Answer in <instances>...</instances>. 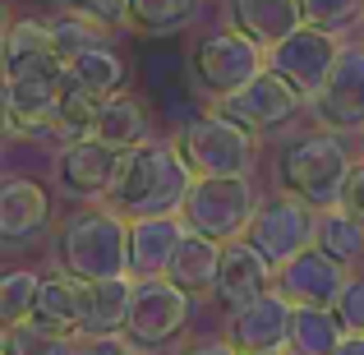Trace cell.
<instances>
[{
  "label": "cell",
  "instance_id": "ffe728a7",
  "mask_svg": "<svg viewBox=\"0 0 364 355\" xmlns=\"http://www.w3.org/2000/svg\"><path fill=\"white\" fill-rule=\"evenodd\" d=\"M222 249H226V240H213V235L189 226L180 249H176V258H171V267H166V277L176 286H185L189 295H203V291L213 295L217 272H222Z\"/></svg>",
  "mask_w": 364,
  "mask_h": 355
},
{
  "label": "cell",
  "instance_id": "4fadbf2b",
  "mask_svg": "<svg viewBox=\"0 0 364 355\" xmlns=\"http://www.w3.org/2000/svg\"><path fill=\"white\" fill-rule=\"evenodd\" d=\"M272 286H277V263H272V258H267L258 245H249L245 235L240 240H226L213 300L231 314V309H245L249 300H258L263 291H272Z\"/></svg>",
  "mask_w": 364,
  "mask_h": 355
},
{
  "label": "cell",
  "instance_id": "f546056e",
  "mask_svg": "<svg viewBox=\"0 0 364 355\" xmlns=\"http://www.w3.org/2000/svg\"><path fill=\"white\" fill-rule=\"evenodd\" d=\"M304 5V23L323 28V33L350 37L364 28V0H300Z\"/></svg>",
  "mask_w": 364,
  "mask_h": 355
},
{
  "label": "cell",
  "instance_id": "6da1fadb",
  "mask_svg": "<svg viewBox=\"0 0 364 355\" xmlns=\"http://www.w3.org/2000/svg\"><path fill=\"white\" fill-rule=\"evenodd\" d=\"M194 185V166L185 161L176 134L171 139H143L134 148H120L116 180L107 189V203L124 217H152V213H180Z\"/></svg>",
  "mask_w": 364,
  "mask_h": 355
},
{
  "label": "cell",
  "instance_id": "cb8c5ba5",
  "mask_svg": "<svg viewBox=\"0 0 364 355\" xmlns=\"http://www.w3.org/2000/svg\"><path fill=\"white\" fill-rule=\"evenodd\" d=\"M97 139H107L111 148H134V143L152 139V116L143 107L139 92H116V97L102 102V116H97Z\"/></svg>",
  "mask_w": 364,
  "mask_h": 355
},
{
  "label": "cell",
  "instance_id": "f35d334b",
  "mask_svg": "<svg viewBox=\"0 0 364 355\" xmlns=\"http://www.w3.org/2000/svg\"><path fill=\"white\" fill-rule=\"evenodd\" d=\"M240 355H291V346H277V351H240Z\"/></svg>",
  "mask_w": 364,
  "mask_h": 355
},
{
  "label": "cell",
  "instance_id": "e0dca14e",
  "mask_svg": "<svg viewBox=\"0 0 364 355\" xmlns=\"http://www.w3.org/2000/svg\"><path fill=\"white\" fill-rule=\"evenodd\" d=\"M185 217L180 213H152V217H129V272L139 277H166L180 240H185Z\"/></svg>",
  "mask_w": 364,
  "mask_h": 355
},
{
  "label": "cell",
  "instance_id": "60d3db41",
  "mask_svg": "<svg viewBox=\"0 0 364 355\" xmlns=\"http://www.w3.org/2000/svg\"><path fill=\"white\" fill-rule=\"evenodd\" d=\"M360 157H364V134H360Z\"/></svg>",
  "mask_w": 364,
  "mask_h": 355
},
{
  "label": "cell",
  "instance_id": "5bb4252c",
  "mask_svg": "<svg viewBox=\"0 0 364 355\" xmlns=\"http://www.w3.org/2000/svg\"><path fill=\"white\" fill-rule=\"evenodd\" d=\"M116 161H120V148H111L97 134L70 139L55 152V180H60L74 198H107L111 180H116Z\"/></svg>",
  "mask_w": 364,
  "mask_h": 355
},
{
  "label": "cell",
  "instance_id": "ac0fdd59",
  "mask_svg": "<svg viewBox=\"0 0 364 355\" xmlns=\"http://www.w3.org/2000/svg\"><path fill=\"white\" fill-rule=\"evenodd\" d=\"M134 291H139V277L120 272V277H102V282H83V337H120L124 323L134 309Z\"/></svg>",
  "mask_w": 364,
  "mask_h": 355
},
{
  "label": "cell",
  "instance_id": "d6986e66",
  "mask_svg": "<svg viewBox=\"0 0 364 355\" xmlns=\"http://www.w3.org/2000/svg\"><path fill=\"white\" fill-rule=\"evenodd\" d=\"M65 88H88L97 97H116L129 88V60L111 42H92L65 60Z\"/></svg>",
  "mask_w": 364,
  "mask_h": 355
},
{
  "label": "cell",
  "instance_id": "ba28073f",
  "mask_svg": "<svg viewBox=\"0 0 364 355\" xmlns=\"http://www.w3.org/2000/svg\"><path fill=\"white\" fill-rule=\"evenodd\" d=\"M189 314H194V295L185 286H176L171 277H143L139 291H134L124 337L139 351H161L189 328Z\"/></svg>",
  "mask_w": 364,
  "mask_h": 355
},
{
  "label": "cell",
  "instance_id": "74e56055",
  "mask_svg": "<svg viewBox=\"0 0 364 355\" xmlns=\"http://www.w3.org/2000/svg\"><path fill=\"white\" fill-rule=\"evenodd\" d=\"M337 355H364V332H346V341L337 346Z\"/></svg>",
  "mask_w": 364,
  "mask_h": 355
},
{
  "label": "cell",
  "instance_id": "3957f363",
  "mask_svg": "<svg viewBox=\"0 0 364 355\" xmlns=\"http://www.w3.org/2000/svg\"><path fill=\"white\" fill-rule=\"evenodd\" d=\"M55 263L79 282L129 272V217L111 203H83L55 231Z\"/></svg>",
  "mask_w": 364,
  "mask_h": 355
},
{
  "label": "cell",
  "instance_id": "d590c367",
  "mask_svg": "<svg viewBox=\"0 0 364 355\" xmlns=\"http://www.w3.org/2000/svg\"><path fill=\"white\" fill-rule=\"evenodd\" d=\"M341 203L350 208V213L364 222V157L355 161V171H350V180H346V194H341Z\"/></svg>",
  "mask_w": 364,
  "mask_h": 355
},
{
  "label": "cell",
  "instance_id": "4dcf8cb0",
  "mask_svg": "<svg viewBox=\"0 0 364 355\" xmlns=\"http://www.w3.org/2000/svg\"><path fill=\"white\" fill-rule=\"evenodd\" d=\"M42 286V277L33 267H9L0 277V323H18L33 314V295Z\"/></svg>",
  "mask_w": 364,
  "mask_h": 355
},
{
  "label": "cell",
  "instance_id": "7a4b0ae2",
  "mask_svg": "<svg viewBox=\"0 0 364 355\" xmlns=\"http://www.w3.org/2000/svg\"><path fill=\"white\" fill-rule=\"evenodd\" d=\"M355 148H350V134L341 129H318L309 134H295L291 143L282 148L277 157V189H291L300 194L309 208H337L341 194H346V180L355 171Z\"/></svg>",
  "mask_w": 364,
  "mask_h": 355
},
{
  "label": "cell",
  "instance_id": "d4e9b609",
  "mask_svg": "<svg viewBox=\"0 0 364 355\" xmlns=\"http://www.w3.org/2000/svg\"><path fill=\"white\" fill-rule=\"evenodd\" d=\"M314 245L328 249V254L341 258V263L360 267V263H364V222L350 213L346 203L323 208V213H318V235H314Z\"/></svg>",
  "mask_w": 364,
  "mask_h": 355
},
{
  "label": "cell",
  "instance_id": "277c9868",
  "mask_svg": "<svg viewBox=\"0 0 364 355\" xmlns=\"http://www.w3.org/2000/svg\"><path fill=\"white\" fill-rule=\"evenodd\" d=\"M176 143L194 176H254L258 166V134L231 120L226 111H203V116L185 120L176 129Z\"/></svg>",
  "mask_w": 364,
  "mask_h": 355
},
{
  "label": "cell",
  "instance_id": "2e32d148",
  "mask_svg": "<svg viewBox=\"0 0 364 355\" xmlns=\"http://www.w3.org/2000/svg\"><path fill=\"white\" fill-rule=\"evenodd\" d=\"M51 226V189L33 176L0 180V240L5 245H33Z\"/></svg>",
  "mask_w": 364,
  "mask_h": 355
},
{
  "label": "cell",
  "instance_id": "52a82bcc",
  "mask_svg": "<svg viewBox=\"0 0 364 355\" xmlns=\"http://www.w3.org/2000/svg\"><path fill=\"white\" fill-rule=\"evenodd\" d=\"M314 235H318V208H309L291 189H277V194L258 198L254 217H249V231H245L249 245H258L277 267L291 263L300 249H309Z\"/></svg>",
  "mask_w": 364,
  "mask_h": 355
},
{
  "label": "cell",
  "instance_id": "484cf974",
  "mask_svg": "<svg viewBox=\"0 0 364 355\" xmlns=\"http://www.w3.org/2000/svg\"><path fill=\"white\" fill-rule=\"evenodd\" d=\"M74 351H79V332L42 328L37 319L5 323V332H0V355H74Z\"/></svg>",
  "mask_w": 364,
  "mask_h": 355
},
{
  "label": "cell",
  "instance_id": "ab89813d",
  "mask_svg": "<svg viewBox=\"0 0 364 355\" xmlns=\"http://www.w3.org/2000/svg\"><path fill=\"white\" fill-rule=\"evenodd\" d=\"M124 355H152V351H139V346H129V351H124Z\"/></svg>",
  "mask_w": 364,
  "mask_h": 355
},
{
  "label": "cell",
  "instance_id": "5b68a950",
  "mask_svg": "<svg viewBox=\"0 0 364 355\" xmlns=\"http://www.w3.org/2000/svg\"><path fill=\"white\" fill-rule=\"evenodd\" d=\"M189 70H194V83L208 92V97H226V92L245 88L254 74L267 70V46L254 42L240 28H213L203 33L194 46H189Z\"/></svg>",
  "mask_w": 364,
  "mask_h": 355
},
{
  "label": "cell",
  "instance_id": "9a60e30c",
  "mask_svg": "<svg viewBox=\"0 0 364 355\" xmlns=\"http://www.w3.org/2000/svg\"><path fill=\"white\" fill-rule=\"evenodd\" d=\"M291 314H295V304L272 286V291H263L258 300H249L245 309H231V319H226V337L235 341V351L291 346Z\"/></svg>",
  "mask_w": 364,
  "mask_h": 355
},
{
  "label": "cell",
  "instance_id": "8d00e7d4",
  "mask_svg": "<svg viewBox=\"0 0 364 355\" xmlns=\"http://www.w3.org/2000/svg\"><path fill=\"white\" fill-rule=\"evenodd\" d=\"M185 355H240V351H235V341L222 332V337H203V341H194V346H189Z\"/></svg>",
  "mask_w": 364,
  "mask_h": 355
},
{
  "label": "cell",
  "instance_id": "4316f807",
  "mask_svg": "<svg viewBox=\"0 0 364 355\" xmlns=\"http://www.w3.org/2000/svg\"><path fill=\"white\" fill-rule=\"evenodd\" d=\"M203 0H129V23L148 37H166V33H185L198 18Z\"/></svg>",
  "mask_w": 364,
  "mask_h": 355
},
{
  "label": "cell",
  "instance_id": "7402d4cb",
  "mask_svg": "<svg viewBox=\"0 0 364 355\" xmlns=\"http://www.w3.org/2000/svg\"><path fill=\"white\" fill-rule=\"evenodd\" d=\"M79 277L70 272H51L42 277V286H37L33 295V314L28 319H37L42 328H55V332H79L83 337V295H79Z\"/></svg>",
  "mask_w": 364,
  "mask_h": 355
},
{
  "label": "cell",
  "instance_id": "30bf717a",
  "mask_svg": "<svg viewBox=\"0 0 364 355\" xmlns=\"http://www.w3.org/2000/svg\"><path fill=\"white\" fill-rule=\"evenodd\" d=\"M309 111L318 124L341 129L350 139L364 134V42H346L332 65L328 83L309 97Z\"/></svg>",
  "mask_w": 364,
  "mask_h": 355
},
{
  "label": "cell",
  "instance_id": "8992f818",
  "mask_svg": "<svg viewBox=\"0 0 364 355\" xmlns=\"http://www.w3.org/2000/svg\"><path fill=\"white\" fill-rule=\"evenodd\" d=\"M254 208H258L254 176H194L180 217H185V226L213 240H240L249 231Z\"/></svg>",
  "mask_w": 364,
  "mask_h": 355
},
{
  "label": "cell",
  "instance_id": "d6a6232c",
  "mask_svg": "<svg viewBox=\"0 0 364 355\" xmlns=\"http://www.w3.org/2000/svg\"><path fill=\"white\" fill-rule=\"evenodd\" d=\"M60 9H70V14H83V18H92V23H102V28H124L129 23V0H55Z\"/></svg>",
  "mask_w": 364,
  "mask_h": 355
},
{
  "label": "cell",
  "instance_id": "83f0119b",
  "mask_svg": "<svg viewBox=\"0 0 364 355\" xmlns=\"http://www.w3.org/2000/svg\"><path fill=\"white\" fill-rule=\"evenodd\" d=\"M102 102H107V97H97V92H88V88H65L60 102H55V139L70 143V139H88V134H97Z\"/></svg>",
  "mask_w": 364,
  "mask_h": 355
},
{
  "label": "cell",
  "instance_id": "603a6c76",
  "mask_svg": "<svg viewBox=\"0 0 364 355\" xmlns=\"http://www.w3.org/2000/svg\"><path fill=\"white\" fill-rule=\"evenodd\" d=\"M346 323L332 304H295L291 314V355H337Z\"/></svg>",
  "mask_w": 364,
  "mask_h": 355
},
{
  "label": "cell",
  "instance_id": "836d02e7",
  "mask_svg": "<svg viewBox=\"0 0 364 355\" xmlns=\"http://www.w3.org/2000/svg\"><path fill=\"white\" fill-rule=\"evenodd\" d=\"M332 309L341 314V323H346V332H364V267H355L346 282V291L337 295V304Z\"/></svg>",
  "mask_w": 364,
  "mask_h": 355
},
{
  "label": "cell",
  "instance_id": "f1b7e54d",
  "mask_svg": "<svg viewBox=\"0 0 364 355\" xmlns=\"http://www.w3.org/2000/svg\"><path fill=\"white\" fill-rule=\"evenodd\" d=\"M46 51H60L55 46V28L51 18H37V14H23L5 28V70L9 65H23L33 55H46Z\"/></svg>",
  "mask_w": 364,
  "mask_h": 355
},
{
  "label": "cell",
  "instance_id": "8fae6325",
  "mask_svg": "<svg viewBox=\"0 0 364 355\" xmlns=\"http://www.w3.org/2000/svg\"><path fill=\"white\" fill-rule=\"evenodd\" d=\"M341 46H346V37L323 33V28H314V23H300L291 37H282L277 46H267V65H272L277 74H286L304 97H314V92L328 83Z\"/></svg>",
  "mask_w": 364,
  "mask_h": 355
},
{
  "label": "cell",
  "instance_id": "44dd1931",
  "mask_svg": "<svg viewBox=\"0 0 364 355\" xmlns=\"http://www.w3.org/2000/svg\"><path fill=\"white\" fill-rule=\"evenodd\" d=\"M231 23L254 42L277 46L304 23V5L300 0H231Z\"/></svg>",
  "mask_w": 364,
  "mask_h": 355
},
{
  "label": "cell",
  "instance_id": "1f68e13d",
  "mask_svg": "<svg viewBox=\"0 0 364 355\" xmlns=\"http://www.w3.org/2000/svg\"><path fill=\"white\" fill-rule=\"evenodd\" d=\"M51 28H55V46H60L65 60H70L74 51H83V46H92V42H111V28L92 23V18H83V14H70V9H60V14L51 18Z\"/></svg>",
  "mask_w": 364,
  "mask_h": 355
},
{
  "label": "cell",
  "instance_id": "e575fe53",
  "mask_svg": "<svg viewBox=\"0 0 364 355\" xmlns=\"http://www.w3.org/2000/svg\"><path fill=\"white\" fill-rule=\"evenodd\" d=\"M129 351V337H79V351L74 355H124Z\"/></svg>",
  "mask_w": 364,
  "mask_h": 355
},
{
  "label": "cell",
  "instance_id": "9c48e42d",
  "mask_svg": "<svg viewBox=\"0 0 364 355\" xmlns=\"http://www.w3.org/2000/svg\"><path fill=\"white\" fill-rule=\"evenodd\" d=\"M213 107L226 111L231 120H240L245 129H254L258 139H267V134H277L282 124H291L295 116H300V111L309 107V97H304V92L295 88L286 74H277L272 65H267V70L254 74L245 88H235V92H226V97H217Z\"/></svg>",
  "mask_w": 364,
  "mask_h": 355
},
{
  "label": "cell",
  "instance_id": "7c38bea8",
  "mask_svg": "<svg viewBox=\"0 0 364 355\" xmlns=\"http://www.w3.org/2000/svg\"><path fill=\"white\" fill-rule=\"evenodd\" d=\"M350 272H355L350 263H341L328 249L309 245V249H300L291 263L277 267V291L291 304H337V295L346 291Z\"/></svg>",
  "mask_w": 364,
  "mask_h": 355
}]
</instances>
